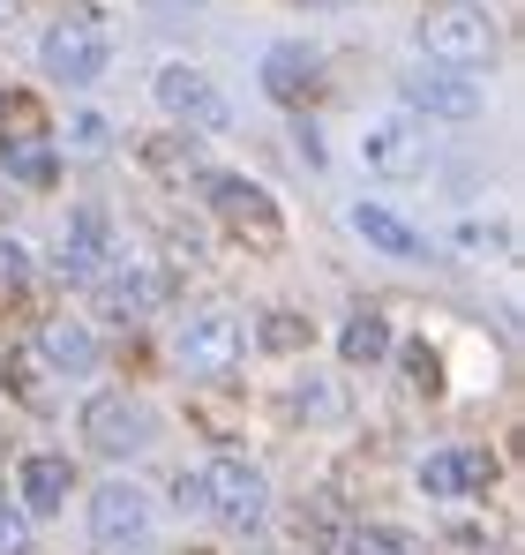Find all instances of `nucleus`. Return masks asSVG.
<instances>
[{"label": "nucleus", "instance_id": "obj_27", "mask_svg": "<svg viewBox=\"0 0 525 555\" xmlns=\"http://www.w3.org/2000/svg\"><path fill=\"white\" fill-rule=\"evenodd\" d=\"M0 278H8V285H23V278H30V263H23V248H15V241H0Z\"/></svg>", "mask_w": 525, "mask_h": 555}, {"label": "nucleus", "instance_id": "obj_2", "mask_svg": "<svg viewBox=\"0 0 525 555\" xmlns=\"http://www.w3.org/2000/svg\"><path fill=\"white\" fill-rule=\"evenodd\" d=\"M421 38H428V61H443V68H488L496 46H503V30L481 0H443Z\"/></svg>", "mask_w": 525, "mask_h": 555}, {"label": "nucleus", "instance_id": "obj_22", "mask_svg": "<svg viewBox=\"0 0 525 555\" xmlns=\"http://www.w3.org/2000/svg\"><path fill=\"white\" fill-rule=\"evenodd\" d=\"M151 166H158V173H203V166H195V143H174V135L151 143Z\"/></svg>", "mask_w": 525, "mask_h": 555}, {"label": "nucleus", "instance_id": "obj_26", "mask_svg": "<svg viewBox=\"0 0 525 555\" xmlns=\"http://www.w3.org/2000/svg\"><path fill=\"white\" fill-rule=\"evenodd\" d=\"M458 241H465V248H511V225H465Z\"/></svg>", "mask_w": 525, "mask_h": 555}, {"label": "nucleus", "instance_id": "obj_10", "mask_svg": "<svg viewBox=\"0 0 525 555\" xmlns=\"http://www.w3.org/2000/svg\"><path fill=\"white\" fill-rule=\"evenodd\" d=\"M90 533H98L105 548H136V541L151 533V503H143V488H136V480H105V488L90 495Z\"/></svg>", "mask_w": 525, "mask_h": 555}, {"label": "nucleus", "instance_id": "obj_5", "mask_svg": "<svg viewBox=\"0 0 525 555\" xmlns=\"http://www.w3.org/2000/svg\"><path fill=\"white\" fill-rule=\"evenodd\" d=\"M180 369L188 375H233L241 369V323L226 315V308H203V315H188L174 338Z\"/></svg>", "mask_w": 525, "mask_h": 555}, {"label": "nucleus", "instance_id": "obj_1", "mask_svg": "<svg viewBox=\"0 0 525 555\" xmlns=\"http://www.w3.org/2000/svg\"><path fill=\"white\" fill-rule=\"evenodd\" d=\"M180 511H203V518H218V526H233V533H248L262 518V473L248 459H210L195 465V473H180Z\"/></svg>", "mask_w": 525, "mask_h": 555}, {"label": "nucleus", "instance_id": "obj_16", "mask_svg": "<svg viewBox=\"0 0 525 555\" xmlns=\"http://www.w3.org/2000/svg\"><path fill=\"white\" fill-rule=\"evenodd\" d=\"M68 503V459H23V511H38V518H53Z\"/></svg>", "mask_w": 525, "mask_h": 555}, {"label": "nucleus", "instance_id": "obj_19", "mask_svg": "<svg viewBox=\"0 0 525 555\" xmlns=\"http://www.w3.org/2000/svg\"><path fill=\"white\" fill-rule=\"evenodd\" d=\"M38 135H46L38 98H30V91H8V98H0V143H38Z\"/></svg>", "mask_w": 525, "mask_h": 555}, {"label": "nucleus", "instance_id": "obj_28", "mask_svg": "<svg viewBox=\"0 0 525 555\" xmlns=\"http://www.w3.org/2000/svg\"><path fill=\"white\" fill-rule=\"evenodd\" d=\"M308 8H346V0H308Z\"/></svg>", "mask_w": 525, "mask_h": 555}, {"label": "nucleus", "instance_id": "obj_23", "mask_svg": "<svg viewBox=\"0 0 525 555\" xmlns=\"http://www.w3.org/2000/svg\"><path fill=\"white\" fill-rule=\"evenodd\" d=\"M0 555H30V518L15 503H0Z\"/></svg>", "mask_w": 525, "mask_h": 555}, {"label": "nucleus", "instance_id": "obj_21", "mask_svg": "<svg viewBox=\"0 0 525 555\" xmlns=\"http://www.w3.org/2000/svg\"><path fill=\"white\" fill-rule=\"evenodd\" d=\"M262 346H270V353H300V346H308V323H300L293 308H270V315H262Z\"/></svg>", "mask_w": 525, "mask_h": 555}, {"label": "nucleus", "instance_id": "obj_7", "mask_svg": "<svg viewBox=\"0 0 525 555\" xmlns=\"http://www.w3.org/2000/svg\"><path fill=\"white\" fill-rule=\"evenodd\" d=\"M158 105L174 113L180 128H203V135L233 128V105H226V91L203 68H158Z\"/></svg>", "mask_w": 525, "mask_h": 555}, {"label": "nucleus", "instance_id": "obj_11", "mask_svg": "<svg viewBox=\"0 0 525 555\" xmlns=\"http://www.w3.org/2000/svg\"><path fill=\"white\" fill-rule=\"evenodd\" d=\"M113 263V218H105V203H84L76 218H68V233H61V278H105Z\"/></svg>", "mask_w": 525, "mask_h": 555}, {"label": "nucleus", "instance_id": "obj_8", "mask_svg": "<svg viewBox=\"0 0 525 555\" xmlns=\"http://www.w3.org/2000/svg\"><path fill=\"white\" fill-rule=\"evenodd\" d=\"M406 105L428 113V120H473V113H481V83H473V68H443V61H428V68L406 76Z\"/></svg>", "mask_w": 525, "mask_h": 555}, {"label": "nucleus", "instance_id": "obj_4", "mask_svg": "<svg viewBox=\"0 0 525 555\" xmlns=\"http://www.w3.org/2000/svg\"><path fill=\"white\" fill-rule=\"evenodd\" d=\"M203 195H210V210H218L241 241H256V248H278V241H285V218H278V203H270L256 181H241V173H203Z\"/></svg>", "mask_w": 525, "mask_h": 555}, {"label": "nucleus", "instance_id": "obj_14", "mask_svg": "<svg viewBox=\"0 0 525 555\" xmlns=\"http://www.w3.org/2000/svg\"><path fill=\"white\" fill-rule=\"evenodd\" d=\"M353 233L368 241V248H383V256H398V263H421L428 256V241L398 218V210H383V203H353Z\"/></svg>", "mask_w": 525, "mask_h": 555}, {"label": "nucleus", "instance_id": "obj_12", "mask_svg": "<svg viewBox=\"0 0 525 555\" xmlns=\"http://www.w3.org/2000/svg\"><path fill=\"white\" fill-rule=\"evenodd\" d=\"M262 91L285 98V105H308L323 91V53L316 46H270L262 53Z\"/></svg>", "mask_w": 525, "mask_h": 555}, {"label": "nucleus", "instance_id": "obj_25", "mask_svg": "<svg viewBox=\"0 0 525 555\" xmlns=\"http://www.w3.org/2000/svg\"><path fill=\"white\" fill-rule=\"evenodd\" d=\"M68 143H76V151H105V120H98V113H76V128H68Z\"/></svg>", "mask_w": 525, "mask_h": 555}, {"label": "nucleus", "instance_id": "obj_9", "mask_svg": "<svg viewBox=\"0 0 525 555\" xmlns=\"http://www.w3.org/2000/svg\"><path fill=\"white\" fill-rule=\"evenodd\" d=\"M360 158H368V173L406 181V173H421V166H428V135H421V120H368Z\"/></svg>", "mask_w": 525, "mask_h": 555}, {"label": "nucleus", "instance_id": "obj_24", "mask_svg": "<svg viewBox=\"0 0 525 555\" xmlns=\"http://www.w3.org/2000/svg\"><path fill=\"white\" fill-rule=\"evenodd\" d=\"M406 375H413V390H436V383H443V369H436L428 346H406Z\"/></svg>", "mask_w": 525, "mask_h": 555}, {"label": "nucleus", "instance_id": "obj_6", "mask_svg": "<svg viewBox=\"0 0 525 555\" xmlns=\"http://www.w3.org/2000/svg\"><path fill=\"white\" fill-rule=\"evenodd\" d=\"M84 443L98 451V459H136V451L151 443V413H143L136 398L105 390V398H90V405H84Z\"/></svg>", "mask_w": 525, "mask_h": 555}, {"label": "nucleus", "instance_id": "obj_3", "mask_svg": "<svg viewBox=\"0 0 525 555\" xmlns=\"http://www.w3.org/2000/svg\"><path fill=\"white\" fill-rule=\"evenodd\" d=\"M105 61H113V30H105L90 8H76L68 23H53V30H46V68H53L61 83H98V76H105Z\"/></svg>", "mask_w": 525, "mask_h": 555}, {"label": "nucleus", "instance_id": "obj_17", "mask_svg": "<svg viewBox=\"0 0 525 555\" xmlns=\"http://www.w3.org/2000/svg\"><path fill=\"white\" fill-rule=\"evenodd\" d=\"M338 353H346L353 369H375V361L390 353V323H383L375 308H360V315L346 323V338H338Z\"/></svg>", "mask_w": 525, "mask_h": 555}, {"label": "nucleus", "instance_id": "obj_18", "mask_svg": "<svg viewBox=\"0 0 525 555\" xmlns=\"http://www.w3.org/2000/svg\"><path fill=\"white\" fill-rule=\"evenodd\" d=\"M151 300H158V278H151V271H113V278H105V315L136 323Z\"/></svg>", "mask_w": 525, "mask_h": 555}, {"label": "nucleus", "instance_id": "obj_20", "mask_svg": "<svg viewBox=\"0 0 525 555\" xmlns=\"http://www.w3.org/2000/svg\"><path fill=\"white\" fill-rule=\"evenodd\" d=\"M0 158H8L15 181H30V188L53 181V151H46V135H38V143H0Z\"/></svg>", "mask_w": 525, "mask_h": 555}, {"label": "nucleus", "instance_id": "obj_13", "mask_svg": "<svg viewBox=\"0 0 525 555\" xmlns=\"http://www.w3.org/2000/svg\"><path fill=\"white\" fill-rule=\"evenodd\" d=\"M488 480H496L488 451H436V459H421V488L428 495H488Z\"/></svg>", "mask_w": 525, "mask_h": 555}, {"label": "nucleus", "instance_id": "obj_15", "mask_svg": "<svg viewBox=\"0 0 525 555\" xmlns=\"http://www.w3.org/2000/svg\"><path fill=\"white\" fill-rule=\"evenodd\" d=\"M38 353H46V369H61V375L98 369V338H90L84 323H68V315H53V323L38 331Z\"/></svg>", "mask_w": 525, "mask_h": 555}]
</instances>
